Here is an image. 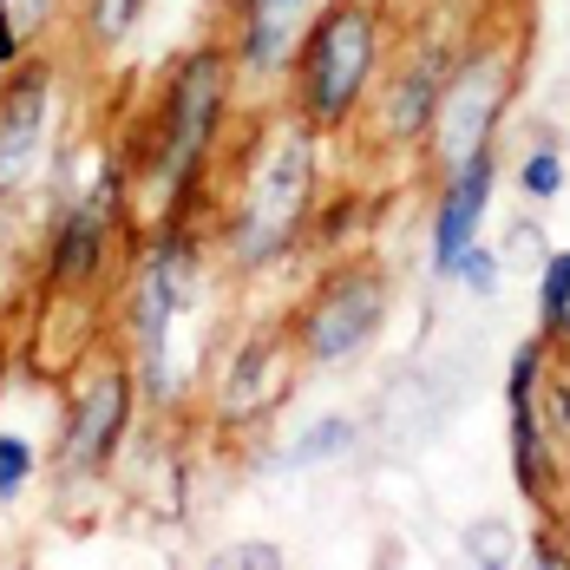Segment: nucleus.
I'll use <instances>...</instances> for the list:
<instances>
[{
  "mask_svg": "<svg viewBox=\"0 0 570 570\" xmlns=\"http://www.w3.org/2000/svg\"><path fill=\"white\" fill-rule=\"evenodd\" d=\"M236 59L229 40H197L165 66L158 99H151V151L138 165V184L158 190V217L171 224H197L204 204V177L217 165V145L229 131V106H236Z\"/></svg>",
  "mask_w": 570,
  "mask_h": 570,
  "instance_id": "obj_1",
  "label": "nucleus"
},
{
  "mask_svg": "<svg viewBox=\"0 0 570 570\" xmlns=\"http://www.w3.org/2000/svg\"><path fill=\"white\" fill-rule=\"evenodd\" d=\"M204 269H210V249L197 224H171L158 217V229L131 249V269L118 288V347L138 374V400L151 406H177V322L197 308L204 295Z\"/></svg>",
  "mask_w": 570,
  "mask_h": 570,
  "instance_id": "obj_2",
  "label": "nucleus"
},
{
  "mask_svg": "<svg viewBox=\"0 0 570 570\" xmlns=\"http://www.w3.org/2000/svg\"><path fill=\"white\" fill-rule=\"evenodd\" d=\"M315 204H322V138L302 118H288V125H276L269 145L249 151L217 249L229 256V269L263 276L308 243Z\"/></svg>",
  "mask_w": 570,
  "mask_h": 570,
  "instance_id": "obj_3",
  "label": "nucleus"
},
{
  "mask_svg": "<svg viewBox=\"0 0 570 570\" xmlns=\"http://www.w3.org/2000/svg\"><path fill=\"white\" fill-rule=\"evenodd\" d=\"M387 59V7L381 0H322L288 59V118L315 138H335L367 112Z\"/></svg>",
  "mask_w": 570,
  "mask_h": 570,
  "instance_id": "obj_4",
  "label": "nucleus"
},
{
  "mask_svg": "<svg viewBox=\"0 0 570 570\" xmlns=\"http://www.w3.org/2000/svg\"><path fill=\"white\" fill-rule=\"evenodd\" d=\"M131 190L138 171L125 158H99V171L86 177L47 224L40 243V295L53 302H92L118 263V243L131 236Z\"/></svg>",
  "mask_w": 570,
  "mask_h": 570,
  "instance_id": "obj_5",
  "label": "nucleus"
},
{
  "mask_svg": "<svg viewBox=\"0 0 570 570\" xmlns=\"http://www.w3.org/2000/svg\"><path fill=\"white\" fill-rule=\"evenodd\" d=\"M394 308V283L374 256H342L322 269V283L302 295L295 322H288V342L302 367H347L361 347L381 335Z\"/></svg>",
  "mask_w": 570,
  "mask_h": 570,
  "instance_id": "obj_6",
  "label": "nucleus"
},
{
  "mask_svg": "<svg viewBox=\"0 0 570 570\" xmlns=\"http://www.w3.org/2000/svg\"><path fill=\"white\" fill-rule=\"evenodd\" d=\"M512 92H518V40L512 33L472 40L446 72L440 112H433V131H426V158L440 171H453L472 151H492L499 125L512 112Z\"/></svg>",
  "mask_w": 570,
  "mask_h": 570,
  "instance_id": "obj_7",
  "label": "nucleus"
},
{
  "mask_svg": "<svg viewBox=\"0 0 570 570\" xmlns=\"http://www.w3.org/2000/svg\"><path fill=\"white\" fill-rule=\"evenodd\" d=\"M131 413H138V374H131L125 347H112V354L92 347L79 381L66 387V420H59L53 446L59 479H99L131 433Z\"/></svg>",
  "mask_w": 570,
  "mask_h": 570,
  "instance_id": "obj_8",
  "label": "nucleus"
},
{
  "mask_svg": "<svg viewBox=\"0 0 570 570\" xmlns=\"http://www.w3.org/2000/svg\"><path fill=\"white\" fill-rule=\"evenodd\" d=\"M551 335H531V342H518L512 367H505V420H512V479L518 492L531 499V512L538 518H564V459L551 453V440H544V420H538V387H544V367H551Z\"/></svg>",
  "mask_w": 570,
  "mask_h": 570,
  "instance_id": "obj_9",
  "label": "nucleus"
},
{
  "mask_svg": "<svg viewBox=\"0 0 570 570\" xmlns=\"http://www.w3.org/2000/svg\"><path fill=\"white\" fill-rule=\"evenodd\" d=\"M53 99H59L53 59H20L0 79V204H13L40 184L47 138H53Z\"/></svg>",
  "mask_w": 570,
  "mask_h": 570,
  "instance_id": "obj_10",
  "label": "nucleus"
},
{
  "mask_svg": "<svg viewBox=\"0 0 570 570\" xmlns=\"http://www.w3.org/2000/svg\"><path fill=\"white\" fill-rule=\"evenodd\" d=\"M453 59L459 53H446V40H426L374 86V138H381V151H426V131H433Z\"/></svg>",
  "mask_w": 570,
  "mask_h": 570,
  "instance_id": "obj_11",
  "label": "nucleus"
},
{
  "mask_svg": "<svg viewBox=\"0 0 570 570\" xmlns=\"http://www.w3.org/2000/svg\"><path fill=\"white\" fill-rule=\"evenodd\" d=\"M288 374H295V342L288 328H256L229 347L224 374L210 387V406H217V426H256L269 406H283Z\"/></svg>",
  "mask_w": 570,
  "mask_h": 570,
  "instance_id": "obj_12",
  "label": "nucleus"
},
{
  "mask_svg": "<svg viewBox=\"0 0 570 570\" xmlns=\"http://www.w3.org/2000/svg\"><path fill=\"white\" fill-rule=\"evenodd\" d=\"M492 190H499V158L492 151H472L465 165L440 177V197H433V229H426V263H433V276L446 283L453 276V263L479 243V229H485V210H492Z\"/></svg>",
  "mask_w": 570,
  "mask_h": 570,
  "instance_id": "obj_13",
  "label": "nucleus"
},
{
  "mask_svg": "<svg viewBox=\"0 0 570 570\" xmlns=\"http://www.w3.org/2000/svg\"><path fill=\"white\" fill-rule=\"evenodd\" d=\"M315 0H243L236 7V27H229V59H236V79H283L295 47H302V27H308Z\"/></svg>",
  "mask_w": 570,
  "mask_h": 570,
  "instance_id": "obj_14",
  "label": "nucleus"
},
{
  "mask_svg": "<svg viewBox=\"0 0 570 570\" xmlns=\"http://www.w3.org/2000/svg\"><path fill=\"white\" fill-rule=\"evenodd\" d=\"M354 446H361L354 413H322V420H308V426L288 440L283 453L263 459V472H322V465H342Z\"/></svg>",
  "mask_w": 570,
  "mask_h": 570,
  "instance_id": "obj_15",
  "label": "nucleus"
},
{
  "mask_svg": "<svg viewBox=\"0 0 570 570\" xmlns=\"http://www.w3.org/2000/svg\"><path fill=\"white\" fill-rule=\"evenodd\" d=\"M53 13H59V0H0V72L33 59L40 33L53 27Z\"/></svg>",
  "mask_w": 570,
  "mask_h": 570,
  "instance_id": "obj_16",
  "label": "nucleus"
},
{
  "mask_svg": "<svg viewBox=\"0 0 570 570\" xmlns=\"http://www.w3.org/2000/svg\"><path fill=\"white\" fill-rule=\"evenodd\" d=\"M145 20V0H86L79 7V40L86 53H118Z\"/></svg>",
  "mask_w": 570,
  "mask_h": 570,
  "instance_id": "obj_17",
  "label": "nucleus"
},
{
  "mask_svg": "<svg viewBox=\"0 0 570 570\" xmlns=\"http://www.w3.org/2000/svg\"><path fill=\"white\" fill-rule=\"evenodd\" d=\"M459 544H465V564H472V570H512V564H524V544H518L512 518H472V524L459 531Z\"/></svg>",
  "mask_w": 570,
  "mask_h": 570,
  "instance_id": "obj_18",
  "label": "nucleus"
},
{
  "mask_svg": "<svg viewBox=\"0 0 570 570\" xmlns=\"http://www.w3.org/2000/svg\"><path fill=\"white\" fill-rule=\"evenodd\" d=\"M33 472H40L33 440H27L20 426H0V505H13V499L33 485Z\"/></svg>",
  "mask_w": 570,
  "mask_h": 570,
  "instance_id": "obj_19",
  "label": "nucleus"
},
{
  "mask_svg": "<svg viewBox=\"0 0 570 570\" xmlns=\"http://www.w3.org/2000/svg\"><path fill=\"white\" fill-rule=\"evenodd\" d=\"M538 420H544L551 453L564 459V472H570V374H551V367H544V387H538Z\"/></svg>",
  "mask_w": 570,
  "mask_h": 570,
  "instance_id": "obj_20",
  "label": "nucleus"
},
{
  "mask_svg": "<svg viewBox=\"0 0 570 570\" xmlns=\"http://www.w3.org/2000/svg\"><path fill=\"white\" fill-rule=\"evenodd\" d=\"M518 190L531 204H558V190H564V151L558 145H531L524 165H518Z\"/></svg>",
  "mask_w": 570,
  "mask_h": 570,
  "instance_id": "obj_21",
  "label": "nucleus"
},
{
  "mask_svg": "<svg viewBox=\"0 0 570 570\" xmlns=\"http://www.w3.org/2000/svg\"><path fill=\"white\" fill-rule=\"evenodd\" d=\"M564 302H570V249H558V256H544V269H538V335L558 328Z\"/></svg>",
  "mask_w": 570,
  "mask_h": 570,
  "instance_id": "obj_22",
  "label": "nucleus"
},
{
  "mask_svg": "<svg viewBox=\"0 0 570 570\" xmlns=\"http://www.w3.org/2000/svg\"><path fill=\"white\" fill-rule=\"evenodd\" d=\"M446 283H459L465 295H499V249L472 243V249L453 263V276H446Z\"/></svg>",
  "mask_w": 570,
  "mask_h": 570,
  "instance_id": "obj_23",
  "label": "nucleus"
},
{
  "mask_svg": "<svg viewBox=\"0 0 570 570\" xmlns=\"http://www.w3.org/2000/svg\"><path fill=\"white\" fill-rule=\"evenodd\" d=\"M217 570H283V544H269V538H243V544H229V551H217L210 558Z\"/></svg>",
  "mask_w": 570,
  "mask_h": 570,
  "instance_id": "obj_24",
  "label": "nucleus"
},
{
  "mask_svg": "<svg viewBox=\"0 0 570 570\" xmlns=\"http://www.w3.org/2000/svg\"><path fill=\"white\" fill-rule=\"evenodd\" d=\"M524 558H531L538 570H570V544H564V531H558V524L544 518V524H538V531L524 538Z\"/></svg>",
  "mask_w": 570,
  "mask_h": 570,
  "instance_id": "obj_25",
  "label": "nucleus"
},
{
  "mask_svg": "<svg viewBox=\"0 0 570 570\" xmlns=\"http://www.w3.org/2000/svg\"><path fill=\"white\" fill-rule=\"evenodd\" d=\"M551 342H564V347H570V302H564V315H558V328H551Z\"/></svg>",
  "mask_w": 570,
  "mask_h": 570,
  "instance_id": "obj_26",
  "label": "nucleus"
},
{
  "mask_svg": "<svg viewBox=\"0 0 570 570\" xmlns=\"http://www.w3.org/2000/svg\"><path fill=\"white\" fill-rule=\"evenodd\" d=\"M0 374H7V354H0Z\"/></svg>",
  "mask_w": 570,
  "mask_h": 570,
  "instance_id": "obj_27",
  "label": "nucleus"
}]
</instances>
